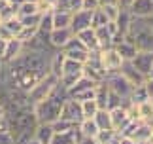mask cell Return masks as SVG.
Wrapping results in <instances>:
<instances>
[{
    "label": "cell",
    "mask_w": 153,
    "mask_h": 144,
    "mask_svg": "<svg viewBox=\"0 0 153 144\" xmlns=\"http://www.w3.org/2000/svg\"><path fill=\"white\" fill-rule=\"evenodd\" d=\"M68 99V91L62 87V83L59 82L55 89L45 97L42 103L34 104V114H36L38 122L42 123H53L55 119H59V114H61V108H62V103Z\"/></svg>",
    "instance_id": "cell-1"
},
{
    "label": "cell",
    "mask_w": 153,
    "mask_h": 144,
    "mask_svg": "<svg viewBox=\"0 0 153 144\" xmlns=\"http://www.w3.org/2000/svg\"><path fill=\"white\" fill-rule=\"evenodd\" d=\"M59 83V78L57 76H53L51 72H48L42 80H40L36 86H34L30 91H28V100H30V104H38V103H42V100L48 97V95L55 89V86Z\"/></svg>",
    "instance_id": "cell-2"
},
{
    "label": "cell",
    "mask_w": 153,
    "mask_h": 144,
    "mask_svg": "<svg viewBox=\"0 0 153 144\" xmlns=\"http://www.w3.org/2000/svg\"><path fill=\"white\" fill-rule=\"evenodd\" d=\"M48 72H49L48 68H25L19 76L15 78V82H11V83H13L15 87H19V89H23V91L28 93L45 74H48Z\"/></svg>",
    "instance_id": "cell-3"
},
{
    "label": "cell",
    "mask_w": 153,
    "mask_h": 144,
    "mask_svg": "<svg viewBox=\"0 0 153 144\" xmlns=\"http://www.w3.org/2000/svg\"><path fill=\"white\" fill-rule=\"evenodd\" d=\"M104 82H106V86H108L114 93L119 95L121 99H128L131 93H132V89H134V86L121 74V72H111V74L106 76Z\"/></svg>",
    "instance_id": "cell-4"
},
{
    "label": "cell",
    "mask_w": 153,
    "mask_h": 144,
    "mask_svg": "<svg viewBox=\"0 0 153 144\" xmlns=\"http://www.w3.org/2000/svg\"><path fill=\"white\" fill-rule=\"evenodd\" d=\"M61 51L64 53V57H66V59H74V61H79V63H83V64H85L87 59H89V50L83 46V42H81L76 34L62 46Z\"/></svg>",
    "instance_id": "cell-5"
},
{
    "label": "cell",
    "mask_w": 153,
    "mask_h": 144,
    "mask_svg": "<svg viewBox=\"0 0 153 144\" xmlns=\"http://www.w3.org/2000/svg\"><path fill=\"white\" fill-rule=\"evenodd\" d=\"M100 61L104 64L106 72L111 74V72H119V68L123 67V63H125V59L119 55V51H117L114 46H111V47H106V50H100Z\"/></svg>",
    "instance_id": "cell-6"
},
{
    "label": "cell",
    "mask_w": 153,
    "mask_h": 144,
    "mask_svg": "<svg viewBox=\"0 0 153 144\" xmlns=\"http://www.w3.org/2000/svg\"><path fill=\"white\" fill-rule=\"evenodd\" d=\"M61 119H68L72 123H79L83 119V112H81V103H78L76 99L68 97L66 100L62 103V108H61V114H59Z\"/></svg>",
    "instance_id": "cell-7"
},
{
    "label": "cell",
    "mask_w": 153,
    "mask_h": 144,
    "mask_svg": "<svg viewBox=\"0 0 153 144\" xmlns=\"http://www.w3.org/2000/svg\"><path fill=\"white\" fill-rule=\"evenodd\" d=\"M25 50V44L19 40V38H10L6 42V47H4V55H2V64H10L11 61H15L17 57L23 53Z\"/></svg>",
    "instance_id": "cell-8"
},
{
    "label": "cell",
    "mask_w": 153,
    "mask_h": 144,
    "mask_svg": "<svg viewBox=\"0 0 153 144\" xmlns=\"http://www.w3.org/2000/svg\"><path fill=\"white\" fill-rule=\"evenodd\" d=\"M110 118H111V127H114L117 133H121V131L125 129V125L131 122V116H128V110H127L125 104H121L117 108H111Z\"/></svg>",
    "instance_id": "cell-9"
},
{
    "label": "cell",
    "mask_w": 153,
    "mask_h": 144,
    "mask_svg": "<svg viewBox=\"0 0 153 144\" xmlns=\"http://www.w3.org/2000/svg\"><path fill=\"white\" fill-rule=\"evenodd\" d=\"M72 36H74L72 28L66 27V28H53V31L48 34V38H49V44L55 47V50H62V46L66 44Z\"/></svg>",
    "instance_id": "cell-10"
},
{
    "label": "cell",
    "mask_w": 153,
    "mask_h": 144,
    "mask_svg": "<svg viewBox=\"0 0 153 144\" xmlns=\"http://www.w3.org/2000/svg\"><path fill=\"white\" fill-rule=\"evenodd\" d=\"M91 14L93 11H87V10H78L72 14V23H70V28L72 32H79L83 28H89L91 27Z\"/></svg>",
    "instance_id": "cell-11"
},
{
    "label": "cell",
    "mask_w": 153,
    "mask_h": 144,
    "mask_svg": "<svg viewBox=\"0 0 153 144\" xmlns=\"http://www.w3.org/2000/svg\"><path fill=\"white\" fill-rule=\"evenodd\" d=\"M131 63H132L140 72H142L144 76H148L149 70H151V67H153V51H138L136 55L132 57Z\"/></svg>",
    "instance_id": "cell-12"
},
{
    "label": "cell",
    "mask_w": 153,
    "mask_h": 144,
    "mask_svg": "<svg viewBox=\"0 0 153 144\" xmlns=\"http://www.w3.org/2000/svg\"><path fill=\"white\" fill-rule=\"evenodd\" d=\"M76 36H78V38L83 42V46H85L89 51H100V44H98L97 32H95V28H93V27L83 28V31L76 32Z\"/></svg>",
    "instance_id": "cell-13"
},
{
    "label": "cell",
    "mask_w": 153,
    "mask_h": 144,
    "mask_svg": "<svg viewBox=\"0 0 153 144\" xmlns=\"http://www.w3.org/2000/svg\"><path fill=\"white\" fill-rule=\"evenodd\" d=\"M119 72L132 83V86H140V83H144V80H146V76L136 67H134L131 61H125V63H123V67L119 68Z\"/></svg>",
    "instance_id": "cell-14"
},
{
    "label": "cell",
    "mask_w": 153,
    "mask_h": 144,
    "mask_svg": "<svg viewBox=\"0 0 153 144\" xmlns=\"http://www.w3.org/2000/svg\"><path fill=\"white\" fill-rule=\"evenodd\" d=\"M149 135H151V125H149L148 122H138L136 125H134L132 133L127 135V136H132V139L136 140L138 144H148Z\"/></svg>",
    "instance_id": "cell-15"
},
{
    "label": "cell",
    "mask_w": 153,
    "mask_h": 144,
    "mask_svg": "<svg viewBox=\"0 0 153 144\" xmlns=\"http://www.w3.org/2000/svg\"><path fill=\"white\" fill-rule=\"evenodd\" d=\"M34 139H38L42 144H51L53 142V136H55V131H53V125L51 123H42L38 122L36 129H34Z\"/></svg>",
    "instance_id": "cell-16"
},
{
    "label": "cell",
    "mask_w": 153,
    "mask_h": 144,
    "mask_svg": "<svg viewBox=\"0 0 153 144\" xmlns=\"http://www.w3.org/2000/svg\"><path fill=\"white\" fill-rule=\"evenodd\" d=\"M128 10L134 17H148L153 14V0H134Z\"/></svg>",
    "instance_id": "cell-17"
},
{
    "label": "cell",
    "mask_w": 153,
    "mask_h": 144,
    "mask_svg": "<svg viewBox=\"0 0 153 144\" xmlns=\"http://www.w3.org/2000/svg\"><path fill=\"white\" fill-rule=\"evenodd\" d=\"M114 47H115L117 51H119V55L125 59V61H132V57L138 53L136 46H134V42L127 40V38H125V34H123V40H121V42H117Z\"/></svg>",
    "instance_id": "cell-18"
},
{
    "label": "cell",
    "mask_w": 153,
    "mask_h": 144,
    "mask_svg": "<svg viewBox=\"0 0 153 144\" xmlns=\"http://www.w3.org/2000/svg\"><path fill=\"white\" fill-rule=\"evenodd\" d=\"M78 131L81 133L83 139H95L97 133H98V125L93 118H83L78 123Z\"/></svg>",
    "instance_id": "cell-19"
},
{
    "label": "cell",
    "mask_w": 153,
    "mask_h": 144,
    "mask_svg": "<svg viewBox=\"0 0 153 144\" xmlns=\"http://www.w3.org/2000/svg\"><path fill=\"white\" fill-rule=\"evenodd\" d=\"M81 140H83V136H81V133L78 131V127H76L74 131L64 133V135H57L55 133L51 144H81Z\"/></svg>",
    "instance_id": "cell-20"
},
{
    "label": "cell",
    "mask_w": 153,
    "mask_h": 144,
    "mask_svg": "<svg viewBox=\"0 0 153 144\" xmlns=\"http://www.w3.org/2000/svg\"><path fill=\"white\" fill-rule=\"evenodd\" d=\"M72 23V11L53 10V28H66Z\"/></svg>",
    "instance_id": "cell-21"
},
{
    "label": "cell",
    "mask_w": 153,
    "mask_h": 144,
    "mask_svg": "<svg viewBox=\"0 0 153 144\" xmlns=\"http://www.w3.org/2000/svg\"><path fill=\"white\" fill-rule=\"evenodd\" d=\"M62 64H64V53L61 51V50H57L55 53L51 55V59H49V72L53 76H57L59 80H61V76H62Z\"/></svg>",
    "instance_id": "cell-22"
},
{
    "label": "cell",
    "mask_w": 153,
    "mask_h": 144,
    "mask_svg": "<svg viewBox=\"0 0 153 144\" xmlns=\"http://www.w3.org/2000/svg\"><path fill=\"white\" fill-rule=\"evenodd\" d=\"M98 83L95 82V80H91L89 76H85V74H81V78L78 82L74 83L72 87L68 89V97H72V95H76V93H79V91H85V89H91V87H97Z\"/></svg>",
    "instance_id": "cell-23"
},
{
    "label": "cell",
    "mask_w": 153,
    "mask_h": 144,
    "mask_svg": "<svg viewBox=\"0 0 153 144\" xmlns=\"http://www.w3.org/2000/svg\"><path fill=\"white\" fill-rule=\"evenodd\" d=\"M132 17H134V15L131 14V10H128V8H121L119 15H117V19H115V23H117V27H119L121 34L128 32V28H131V23H132Z\"/></svg>",
    "instance_id": "cell-24"
},
{
    "label": "cell",
    "mask_w": 153,
    "mask_h": 144,
    "mask_svg": "<svg viewBox=\"0 0 153 144\" xmlns=\"http://www.w3.org/2000/svg\"><path fill=\"white\" fill-rule=\"evenodd\" d=\"M136 108H138V119L140 122H149L153 118V99H148V100H144V103H138Z\"/></svg>",
    "instance_id": "cell-25"
},
{
    "label": "cell",
    "mask_w": 153,
    "mask_h": 144,
    "mask_svg": "<svg viewBox=\"0 0 153 144\" xmlns=\"http://www.w3.org/2000/svg\"><path fill=\"white\" fill-rule=\"evenodd\" d=\"M98 125V129H114L111 127V118H110V110L108 108H98V112L93 118Z\"/></svg>",
    "instance_id": "cell-26"
},
{
    "label": "cell",
    "mask_w": 153,
    "mask_h": 144,
    "mask_svg": "<svg viewBox=\"0 0 153 144\" xmlns=\"http://www.w3.org/2000/svg\"><path fill=\"white\" fill-rule=\"evenodd\" d=\"M38 31L44 34H49L53 31V10L40 14V21H38Z\"/></svg>",
    "instance_id": "cell-27"
},
{
    "label": "cell",
    "mask_w": 153,
    "mask_h": 144,
    "mask_svg": "<svg viewBox=\"0 0 153 144\" xmlns=\"http://www.w3.org/2000/svg\"><path fill=\"white\" fill-rule=\"evenodd\" d=\"M32 14H40L38 6H36V0H23L21 4H17V15L19 17L32 15Z\"/></svg>",
    "instance_id": "cell-28"
},
{
    "label": "cell",
    "mask_w": 153,
    "mask_h": 144,
    "mask_svg": "<svg viewBox=\"0 0 153 144\" xmlns=\"http://www.w3.org/2000/svg\"><path fill=\"white\" fill-rule=\"evenodd\" d=\"M64 74H83V63L74 61V59H66V57H64L62 76H64Z\"/></svg>",
    "instance_id": "cell-29"
},
{
    "label": "cell",
    "mask_w": 153,
    "mask_h": 144,
    "mask_svg": "<svg viewBox=\"0 0 153 144\" xmlns=\"http://www.w3.org/2000/svg\"><path fill=\"white\" fill-rule=\"evenodd\" d=\"M53 125V131H55L57 135H64V133H70V131H74L76 127H78V123H72L68 122V119H55V122L51 123Z\"/></svg>",
    "instance_id": "cell-30"
},
{
    "label": "cell",
    "mask_w": 153,
    "mask_h": 144,
    "mask_svg": "<svg viewBox=\"0 0 153 144\" xmlns=\"http://www.w3.org/2000/svg\"><path fill=\"white\" fill-rule=\"evenodd\" d=\"M95 32H97L98 44H100V50H106V47H111V46H114V38H111V34L108 32V28H106V27L95 28Z\"/></svg>",
    "instance_id": "cell-31"
},
{
    "label": "cell",
    "mask_w": 153,
    "mask_h": 144,
    "mask_svg": "<svg viewBox=\"0 0 153 144\" xmlns=\"http://www.w3.org/2000/svg\"><path fill=\"white\" fill-rule=\"evenodd\" d=\"M148 99H149V95H148V91H146L144 83H140V86H134L131 97H128V100H131V103H134V104L144 103V100H148Z\"/></svg>",
    "instance_id": "cell-32"
},
{
    "label": "cell",
    "mask_w": 153,
    "mask_h": 144,
    "mask_svg": "<svg viewBox=\"0 0 153 144\" xmlns=\"http://www.w3.org/2000/svg\"><path fill=\"white\" fill-rule=\"evenodd\" d=\"M106 23H108V17H106V14L102 11V8L98 6V8L93 10V14H91V27H93V28L106 27Z\"/></svg>",
    "instance_id": "cell-33"
},
{
    "label": "cell",
    "mask_w": 153,
    "mask_h": 144,
    "mask_svg": "<svg viewBox=\"0 0 153 144\" xmlns=\"http://www.w3.org/2000/svg\"><path fill=\"white\" fill-rule=\"evenodd\" d=\"M98 106L95 99H89V100H83L81 103V112H83V118H95V114L98 112Z\"/></svg>",
    "instance_id": "cell-34"
},
{
    "label": "cell",
    "mask_w": 153,
    "mask_h": 144,
    "mask_svg": "<svg viewBox=\"0 0 153 144\" xmlns=\"http://www.w3.org/2000/svg\"><path fill=\"white\" fill-rule=\"evenodd\" d=\"M2 23L8 27V31L11 32V36H17V34L21 32V28H23V23L19 19V15H13V17H10V19H6Z\"/></svg>",
    "instance_id": "cell-35"
},
{
    "label": "cell",
    "mask_w": 153,
    "mask_h": 144,
    "mask_svg": "<svg viewBox=\"0 0 153 144\" xmlns=\"http://www.w3.org/2000/svg\"><path fill=\"white\" fill-rule=\"evenodd\" d=\"M115 135H117V131H115V129H98V133H97V136H95V140H97L98 144H108Z\"/></svg>",
    "instance_id": "cell-36"
},
{
    "label": "cell",
    "mask_w": 153,
    "mask_h": 144,
    "mask_svg": "<svg viewBox=\"0 0 153 144\" xmlns=\"http://www.w3.org/2000/svg\"><path fill=\"white\" fill-rule=\"evenodd\" d=\"M100 8L106 14V17H108V21H115L117 15H119V11H121L119 4H104V6H100Z\"/></svg>",
    "instance_id": "cell-37"
},
{
    "label": "cell",
    "mask_w": 153,
    "mask_h": 144,
    "mask_svg": "<svg viewBox=\"0 0 153 144\" xmlns=\"http://www.w3.org/2000/svg\"><path fill=\"white\" fill-rule=\"evenodd\" d=\"M36 32H38V27H23V28H21V32L17 34L15 38H19V40L23 42V44H27V42L30 40V38H32V36L36 34Z\"/></svg>",
    "instance_id": "cell-38"
},
{
    "label": "cell",
    "mask_w": 153,
    "mask_h": 144,
    "mask_svg": "<svg viewBox=\"0 0 153 144\" xmlns=\"http://www.w3.org/2000/svg\"><path fill=\"white\" fill-rule=\"evenodd\" d=\"M23 27H38V21H40V14H32V15H23L19 17Z\"/></svg>",
    "instance_id": "cell-39"
},
{
    "label": "cell",
    "mask_w": 153,
    "mask_h": 144,
    "mask_svg": "<svg viewBox=\"0 0 153 144\" xmlns=\"http://www.w3.org/2000/svg\"><path fill=\"white\" fill-rule=\"evenodd\" d=\"M0 144H15V136L11 135V131H0Z\"/></svg>",
    "instance_id": "cell-40"
},
{
    "label": "cell",
    "mask_w": 153,
    "mask_h": 144,
    "mask_svg": "<svg viewBox=\"0 0 153 144\" xmlns=\"http://www.w3.org/2000/svg\"><path fill=\"white\" fill-rule=\"evenodd\" d=\"M98 6H100V2H98V0H81V10L93 11V10H97Z\"/></svg>",
    "instance_id": "cell-41"
},
{
    "label": "cell",
    "mask_w": 153,
    "mask_h": 144,
    "mask_svg": "<svg viewBox=\"0 0 153 144\" xmlns=\"http://www.w3.org/2000/svg\"><path fill=\"white\" fill-rule=\"evenodd\" d=\"M0 38H2V40H6V42H8L10 38H13V36H11V32L8 31V27H6L2 21H0Z\"/></svg>",
    "instance_id": "cell-42"
},
{
    "label": "cell",
    "mask_w": 153,
    "mask_h": 144,
    "mask_svg": "<svg viewBox=\"0 0 153 144\" xmlns=\"http://www.w3.org/2000/svg\"><path fill=\"white\" fill-rule=\"evenodd\" d=\"M144 87H146V91H148L149 99H153V78H146V80H144Z\"/></svg>",
    "instance_id": "cell-43"
},
{
    "label": "cell",
    "mask_w": 153,
    "mask_h": 144,
    "mask_svg": "<svg viewBox=\"0 0 153 144\" xmlns=\"http://www.w3.org/2000/svg\"><path fill=\"white\" fill-rule=\"evenodd\" d=\"M121 144H138L132 136H127V135H121Z\"/></svg>",
    "instance_id": "cell-44"
},
{
    "label": "cell",
    "mask_w": 153,
    "mask_h": 144,
    "mask_svg": "<svg viewBox=\"0 0 153 144\" xmlns=\"http://www.w3.org/2000/svg\"><path fill=\"white\" fill-rule=\"evenodd\" d=\"M142 19H144V23H146L148 27H151V28H153V14H151V15H148V17H142Z\"/></svg>",
    "instance_id": "cell-45"
},
{
    "label": "cell",
    "mask_w": 153,
    "mask_h": 144,
    "mask_svg": "<svg viewBox=\"0 0 153 144\" xmlns=\"http://www.w3.org/2000/svg\"><path fill=\"white\" fill-rule=\"evenodd\" d=\"M132 2H134V0H119V6H121V8H131Z\"/></svg>",
    "instance_id": "cell-46"
},
{
    "label": "cell",
    "mask_w": 153,
    "mask_h": 144,
    "mask_svg": "<svg viewBox=\"0 0 153 144\" xmlns=\"http://www.w3.org/2000/svg\"><path fill=\"white\" fill-rule=\"evenodd\" d=\"M4 47H6V40L0 38V63H2V55H4Z\"/></svg>",
    "instance_id": "cell-47"
},
{
    "label": "cell",
    "mask_w": 153,
    "mask_h": 144,
    "mask_svg": "<svg viewBox=\"0 0 153 144\" xmlns=\"http://www.w3.org/2000/svg\"><path fill=\"white\" fill-rule=\"evenodd\" d=\"M108 144H121V135L117 133V135H115V136H114V139H111Z\"/></svg>",
    "instance_id": "cell-48"
},
{
    "label": "cell",
    "mask_w": 153,
    "mask_h": 144,
    "mask_svg": "<svg viewBox=\"0 0 153 144\" xmlns=\"http://www.w3.org/2000/svg\"><path fill=\"white\" fill-rule=\"evenodd\" d=\"M100 2V6H104V4H119V0H98Z\"/></svg>",
    "instance_id": "cell-49"
},
{
    "label": "cell",
    "mask_w": 153,
    "mask_h": 144,
    "mask_svg": "<svg viewBox=\"0 0 153 144\" xmlns=\"http://www.w3.org/2000/svg\"><path fill=\"white\" fill-rule=\"evenodd\" d=\"M25 144H42V142H40L38 139H34V135H32V136H30V139H28V140H27Z\"/></svg>",
    "instance_id": "cell-50"
},
{
    "label": "cell",
    "mask_w": 153,
    "mask_h": 144,
    "mask_svg": "<svg viewBox=\"0 0 153 144\" xmlns=\"http://www.w3.org/2000/svg\"><path fill=\"white\" fill-rule=\"evenodd\" d=\"M81 144H98L95 139H83V140H81Z\"/></svg>",
    "instance_id": "cell-51"
},
{
    "label": "cell",
    "mask_w": 153,
    "mask_h": 144,
    "mask_svg": "<svg viewBox=\"0 0 153 144\" xmlns=\"http://www.w3.org/2000/svg\"><path fill=\"white\" fill-rule=\"evenodd\" d=\"M4 118H6V108L0 106V119H4Z\"/></svg>",
    "instance_id": "cell-52"
},
{
    "label": "cell",
    "mask_w": 153,
    "mask_h": 144,
    "mask_svg": "<svg viewBox=\"0 0 153 144\" xmlns=\"http://www.w3.org/2000/svg\"><path fill=\"white\" fill-rule=\"evenodd\" d=\"M148 144H153V127H151V135H149V140H148Z\"/></svg>",
    "instance_id": "cell-53"
},
{
    "label": "cell",
    "mask_w": 153,
    "mask_h": 144,
    "mask_svg": "<svg viewBox=\"0 0 153 144\" xmlns=\"http://www.w3.org/2000/svg\"><path fill=\"white\" fill-rule=\"evenodd\" d=\"M48 2H49V4L53 6V8H55V4H57V0H48Z\"/></svg>",
    "instance_id": "cell-54"
},
{
    "label": "cell",
    "mask_w": 153,
    "mask_h": 144,
    "mask_svg": "<svg viewBox=\"0 0 153 144\" xmlns=\"http://www.w3.org/2000/svg\"><path fill=\"white\" fill-rule=\"evenodd\" d=\"M146 78H153V67H151V70H149V74L146 76Z\"/></svg>",
    "instance_id": "cell-55"
}]
</instances>
